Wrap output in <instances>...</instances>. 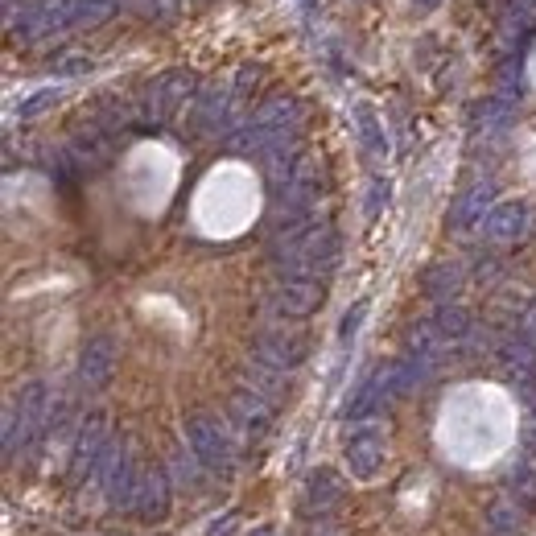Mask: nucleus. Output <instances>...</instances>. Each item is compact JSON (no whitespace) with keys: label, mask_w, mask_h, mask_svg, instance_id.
Masks as SVG:
<instances>
[{"label":"nucleus","mask_w":536,"mask_h":536,"mask_svg":"<svg viewBox=\"0 0 536 536\" xmlns=\"http://www.w3.org/2000/svg\"><path fill=\"white\" fill-rule=\"evenodd\" d=\"M108 363H112V355H108V343H95V347L87 351V359H83V376H87V380H104Z\"/></svg>","instance_id":"39448f33"},{"label":"nucleus","mask_w":536,"mask_h":536,"mask_svg":"<svg viewBox=\"0 0 536 536\" xmlns=\"http://www.w3.org/2000/svg\"><path fill=\"white\" fill-rule=\"evenodd\" d=\"M380 438L376 433H367V438H355L351 442V454H347V462H351V475L355 479H372L376 475V466H380Z\"/></svg>","instance_id":"f03ea898"},{"label":"nucleus","mask_w":536,"mask_h":536,"mask_svg":"<svg viewBox=\"0 0 536 536\" xmlns=\"http://www.w3.org/2000/svg\"><path fill=\"white\" fill-rule=\"evenodd\" d=\"M487 528H491V536H516V528H520V516H516L512 508H491V516H487Z\"/></svg>","instance_id":"423d86ee"},{"label":"nucleus","mask_w":536,"mask_h":536,"mask_svg":"<svg viewBox=\"0 0 536 536\" xmlns=\"http://www.w3.org/2000/svg\"><path fill=\"white\" fill-rule=\"evenodd\" d=\"M132 512H141V516H165V479H161V475L137 483V499H132Z\"/></svg>","instance_id":"7ed1b4c3"},{"label":"nucleus","mask_w":536,"mask_h":536,"mask_svg":"<svg viewBox=\"0 0 536 536\" xmlns=\"http://www.w3.org/2000/svg\"><path fill=\"white\" fill-rule=\"evenodd\" d=\"M520 219H524L520 207H504V211H495L487 219V231H491L495 240H508V236H516V231H520Z\"/></svg>","instance_id":"20e7f679"},{"label":"nucleus","mask_w":536,"mask_h":536,"mask_svg":"<svg viewBox=\"0 0 536 536\" xmlns=\"http://www.w3.org/2000/svg\"><path fill=\"white\" fill-rule=\"evenodd\" d=\"M190 442H194V454L203 458V462H211V466L227 462V454H231L223 429H219L215 421H194V425H190Z\"/></svg>","instance_id":"f257e3e1"}]
</instances>
